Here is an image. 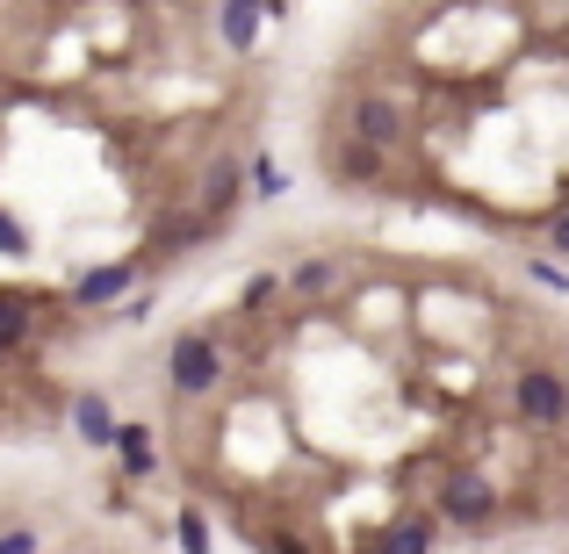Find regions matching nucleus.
I'll use <instances>...</instances> for the list:
<instances>
[{
	"instance_id": "obj_11",
	"label": "nucleus",
	"mask_w": 569,
	"mask_h": 554,
	"mask_svg": "<svg viewBox=\"0 0 569 554\" xmlns=\"http://www.w3.org/2000/svg\"><path fill=\"white\" fill-rule=\"evenodd\" d=\"M116 454H123V475H130V483H144V475L159 469V454H152V425H138V417H130L123 440H116Z\"/></svg>"
},
{
	"instance_id": "obj_1",
	"label": "nucleus",
	"mask_w": 569,
	"mask_h": 554,
	"mask_svg": "<svg viewBox=\"0 0 569 554\" xmlns=\"http://www.w3.org/2000/svg\"><path fill=\"white\" fill-rule=\"evenodd\" d=\"M223 374H231V367H223V346L209 332H181L167 346V389H173V396H217Z\"/></svg>"
},
{
	"instance_id": "obj_3",
	"label": "nucleus",
	"mask_w": 569,
	"mask_h": 554,
	"mask_svg": "<svg viewBox=\"0 0 569 554\" xmlns=\"http://www.w3.org/2000/svg\"><path fill=\"white\" fill-rule=\"evenodd\" d=\"M440 518H447V526L483 533L490 518H498V490H490V475H476V469L447 475V483H440Z\"/></svg>"
},
{
	"instance_id": "obj_15",
	"label": "nucleus",
	"mask_w": 569,
	"mask_h": 554,
	"mask_svg": "<svg viewBox=\"0 0 569 554\" xmlns=\"http://www.w3.org/2000/svg\"><path fill=\"white\" fill-rule=\"evenodd\" d=\"M173 541H181V554H209V518L181 512V518H173Z\"/></svg>"
},
{
	"instance_id": "obj_20",
	"label": "nucleus",
	"mask_w": 569,
	"mask_h": 554,
	"mask_svg": "<svg viewBox=\"0 0 569 554\" xmlns=\"http://www.w3.org/2000/svg\"><path fill=\"white\" fill-rule=\"evenodd\" d=\"M548 238H556V260L569 266V209H556V216H548Z\"/></svg>"
},
{
	"instance_id": "obj_8",
	"label": "nucleus",
	"mask_w": 569,
	"mask_h": 554,
	"mask_svg": "<svg viewBox=\"0 0 569 554\" xmlns=\"http://www.w3.org/2000/svg\"><path fill=\"white\" fill-rule=\"evenodd\" d=\"M260 22H274L260 0H231V8H217V37L231 43V51H252V43H260Z\"/></svg>"
},
{
	"instance_id": "obj_6",
	"label": "nucleus",
	"mask_w": 569,
	"mask_h": 554,
	"mask_svg": "<svg viewBox=\"0 0 569 554\" xmlns=\"http://www.w3.org/2000/svg\"><path fill=\"white\" fill-rule=\"evenodd\" d=\"M353 138L389 152V144H403V109L389 94H353Z\"/></svg>"
},
{
	"instance_id": "obj_18",
	"label": "nucleus",
	"mask_w": 569,
	"mask_h": 554,
	"mask_svg": "<svg viewBox=\"0 0 569 554\" xmlns=\"http://www.w3.org/2000/svg\"><path fill=\"white\" fill-rule=\"evenodd\" d=\"M0 554H43V533L37 526H8L0 533Z\"/></svg>"
},
{
	"instance_id": "obj_9",
	"label": "nucleus",
	"mask_w": 569,
	"mask_h": 554,
	"mask_svg": "<svg viewBox=\"0 0 569 554\" xmlns=\"http://www.w3.org/2000/svg\"><path fill=\"white\" fill-rule=\"evenodd\" d=\"M37 295H22V289H0V353H14V346H29V332H37Z\"/></svg>"
},
{
	"instance_id": "obj_10",
	"label": "nucleus",
	"mask_w": 569,
	"mask_h": 554,
	"mask_svg": "<svg viewBox=\"0 0 569 554\" xmlns=\"http://www.w3.org/2000/svg\"><path fill=\"white\" fill-rule=\"evenodd\" d=\"M376 173H382V152H376V144L347 138V144H339V152H332V181H353V188H368V181H376Z\"/></svg>"
},
{
	"instance_id": "obj_12",
	"label": "nucleus",
	"mask_w": 569,
	"mask_h": 554,
	"mask_svg": "<svg viewBox=\"0 0 569 554\" xmlns=\"http://www.w3.org/2000/svg\"><path fill=\"white\" fill-rule=\"evenodd\" d=\"M332 281H339V260H303V266L281 274V289H289V295H325Z\"/></svg>"
},
{
	"instance_id": "obj_16",
	"label": "nucleus",
	"mask_w": 569,
	"mask_h": 554,
	"mask_svg": "<svg viewBox=\"0 0 569 554\" xmlns=\"http://www.w3.org/2000/svg\"><path fill=\"white\" fill-rule=\"evenodd\" d=\"M252 188H260V202H274V194L289 188V181H281V167H274L267 152H252Z\"/></svg>"
},
{
	"instance_id": "obj_2",
	"label": "nucleus",
	"mask_w": 569,
	"mask_h": 554,
	"mask_svg": "<svg viewBox=\"0 0 569 554\" xmlns=\"http://www.w3.org/2000/svg\"><path fill=\"white\" fill-rule=\"evenodd\" d=\"M512 411L527 417V425H541V432H556L569 425V374L562 367H519V382H512Z\"/></svg>"
},
{
	"instance_id": "obj_4",
	"label": "nucleus",
	"mask_w": 569,
	"mask_h": 554,
	"mask_svg": "<svg viewBox=\"0 0 569 554\" xmlns=\"http://www.w3.org/2000/svg\"><path fill=\"white\" fill-rule=\"evenodd\" d=\"M130 289H138V266L130 260H101V266H87V274L66 289V303L72 310H109V303H123Z\"/></svg>"
},
{
	"instance_id": "obj_17",
	"label": "nucleus",
	"mask_w": 569,
	"mask_h": 554,
	"mask_svg": "<svg viewBox=\"0 0 569 554\" xmlns=\"http://www.w3.org/2000/svg\"><path fill=\"white\" fill-rule=\"evenodd\" d=\"M0 260H29V231L0 209Z\"/></svg>"
},
{
	"instance_id": "obj_7",
	"label": "nucleus",
	"mask_w": 569,
	"mask_h": 554,
	"mask_svg": "<svg viewBox=\"0 0 569 554\" xmlns=\"http://www.w3.org/2000/svg\"><path fill=\"white\" fill-rule=\"evenodd\" d=\"M238 188H246V159H238V152H217V159H209V173H202V223H223V216H231Z\"/></svg>"
},
{
	"instance_id": "obj_14",
	"label": "nucleus",
	"mask_w": 569,
	"mask_h": 554,
	"mask_svg": "<svg viewBox=\"0 0 569 554\" xmlns=\"http://www.w3.org/2000/svg\"><path fill=\"white\" fill-rule=\"evenodd\" d=\"M527 281H533V289H548V295H569V266L556 260V252H541V260H527Z\"/></svg>"
},
{
	"instance_id": "obj_5",
	"label": "nucleus",
	"mask_w": 569,
	"mask_h": 554,
	"mask_svg": "<svg viewBox=\"0 0 569 554\" xmlns=\"http://www.w3.org/2000/svg\"><path fill=\"white\" fill-rule=\"evenodd\" d=\"M66 425H72V440H80V446H116V440H123V417L109 411L101 389H80V396L66 403Z\"/></svg>"
},
{
	"instance_id": "obj_13",
	"label": "nucleus",
	"mask_w": 569,
	"mask_h": 554,
	"mask_svg": "<svg viewBox=\"0 0 569 554\" xmlns=\"http://www.w3.org/2000/svg\"><path fill=\"white\" fill-rule=\"evenodd\" d=\"M382 554H432V518H397L382 533Z\"/></svg>"
},
{
	"instance_id": "obj_19",
	"label": "nucleus",
	"mask_w": 569,
	"mask_h": 554,
	"mask_svg": "<svg viewBox=\"0 0 569 554\" xmlns=\"http://www.w3.org/2000/svg\"><path fill=\"white\" fill-rule=\"evenodd\" d=\"M274 289H281V274H252L246 289H238V303H246V310H260V303H267Z\"/></svg>"
}]
</instances>
